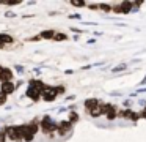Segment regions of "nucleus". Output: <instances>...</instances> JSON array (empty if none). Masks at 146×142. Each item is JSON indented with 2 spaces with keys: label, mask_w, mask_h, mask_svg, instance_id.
<instances>
[{
  "label": "nucleus",
  "mask_w": 146,
  "mask_h": 142,
  "mask_svg": "<svg viewBox=\"0 0 146 142\" xmlns=\"http://www.w3.org/2000/svg\"><path fill=\"white\" fill-rule=\"evenodd\" d=\"M5 133H7V136L14 142H21L24 139V134H22V131H21V126H8Z\"/></svg>",
  "instance_id": "1"
},
{
  "label": "nucleus",
  "mask_w": 146,
  "mask_h": 142,
  "mask_svg": "<svg viewBox=\"0 0 146 142\" xmlns=\"http://www.w3.org/2000/svg\"><path fill=\"white\" fill-rule=\"evenodd\" d=\"M41 129L44 133H52V131H55V129H58V125L50 118V117H44L42 122H41Z\"/></svg>",
  "instance_id": "2"
},
{
  "label": "nucleus",
  "mask_w": 146,
  "mask_h": 142,
  "mask_svg": "<svg viewBox=\"0 0 146 142\" xmlns=\"http://www.w3.org/2000/svg\"><path fill=\"white\" fill-rule=\"evenodd\" d=\"M58 92L57 88L54 87H46L44 90H42V98H44V101H47V103H50V101H54L55 98H57Z\"/></svg>",
  "instance_id": "3"
},
{
  "label": "nucleus",
  "mask_w": 146,
  "mask_h": 142,
  "mask_svg": "<svg viewBox=\"0 0 146 142\" xmlns=\"http://www.w3.org/2000/svg\"><path fill=\"white\" fill-rule=\"evenodd\" d=\"M132 6H133V3H130V2H121L119 5H116L113 8V11L115 13H130Z\"/></svg>",
  "instance_id": "4"
},
{
  "label": "nucleus",
  "mask_w": 146,
  "mask_h": 142,
  "mask_svg": "<svg viewBox=\"0 0 146 142\" xmlns=\"http://www.w3.org/2000/svg\"><path fill=\"white\" fill-rule=\"evenodd\" d=\"M11 77H13L11 69L2 68V71H0V81H2V84H3V82H11Z\"/></svg>",
  "instance_id": "5"
},
{
  "label": "nucleus",
  "mask_w": 146,
  "mask_h": 142,
  "mask_svg": "<svg viewBox=\"0 0 146 142\" xmlns=\"http://www.w3.org/2000/svg\"><path fill=\"white\" fill-rule=\"evenodd\" d=\"M41 95H42V92L38 90V88H35V87H29V90H27V96L32 98L33 101L39 100V96H41Z\"/></svg>",
  "instance_id": "6"
},
{
  "label": "nucleus",
  "mask_w": 146,
  "mask_h": 142,
  "mask_svg": "<svg viewBox=\"0 0 146 142\" xmlns=\"http://www.w3.org/2000/svg\"><path fill=\"white\" fill-rule=\"evenodd\" d=\"M71 125H72V123H71L69 120H64V122L58 123V129H57V131L60 133V134H66V133L71 129Z\"/></svg>",
  "instance_id": "7"
},
{
  "label": "nucleus",
  "mask_w": 146,
  "mask_h": 142,
  "mask_svg": "<svg viewBox=\"0 0 146 142\" xmlns=\"http://www.w3.org/2000/svg\"><path fill=\"white\" fill-rule=\"evenodd\" d=\"M14 90H16V85H14L13 82H3V84H2V92H3V93L10 95V93H13Z\"/></svg>",
  "instance_id": "8"
},
{
  "label": "nucleus",
  "mask_w": 146,
  "mask_h": 142,
  "mask_svg": "<svg viewBox=\"0 0 146 142\" xmlns=\"http://www.w3.org/2000/svg\"><path fill=\"white\" fill-rule=\"evenodd\" d=\"M99 106V103H98V100H86L85 101V107H86V110H91V109H94V107H98Z\"/></svg>",
  "instance_id": "9"
},
{
  "label": "nucleus",
  "mask_w": 146,
  "mask_h": 142,
  "mask_svg": "<svg viewBox=\"0 0 146 142\" xmlns=\"http://www.w3.org/2000/svg\"><path fill=\"white\" fill-rule=\"evenodd\" d=\"M90 115L91 117H99V115H104V110H102V104H99L98 107L90 110Z\"/></svg>",
  "instance_id": "10"
},
{
  "label": "nucleus",
  "mask_w": 146,
  "mask_h": 142,
  "mask_svg": "<svg viewBox=\"0 0 146 142\" xmlns=\"http://www.w3.org/2000/svg\"><path fill=\"white\" fill-rule=\"evenodd\" d=\"M118 115H119V114L116 112V109H115L113 106L108 107V112H107V118H108V120H113L115 117H118Z\"/></svg>",
  "instance_id": "11"
},
{
  "label": "nucleus",
  "mask_w": 146,
  "mask_h": 142,
  "mask_svg": "<svg viewBox=\"0 0 146 142\" xmlns=\"http://www.w3.org/2000/svg\"><path fill=\"white\" fill-rule=\"evenodd\" d=\"M55 35H57V33H55L54 30H46V32H42L39 36H41V38H46V40H49V38H55Z\"/></svg>",
  "instance_id": "12"
},
{
  "label": "nucleus",
  "mask_w": 146,
  "mask_h": 142,
  "mask_svg": "<svg viewBox=\"0 0 146 142\" xmlns=\"http://www.w3.org/2000/svg\"><path fill=\"white\" fill-rule=\"evenodd\" d=\"M0 41H2L3 44L13 43V36H10V35H5V33H0Z\"/></svg>",
  "instance_id": "13"
},
{
  "label": "nucleus",
  "mask_w": 146,
  "mask_h": 142,
  "mask_svg": "<svg viewBox=\"0 0 146 142\" xmlns=\"http://www.w3.org/2000/svg\"><path fill=\"white\" fill-rule=\"evenodd\" d=\"M54 40H55V41H64V40H68V35H64V33H57Z\"/></svg>",
  "instance_id": "14"
},
{
  "label": "nucleus",
  "mask_w": 146,
  "mask_h": 142,
  "mask_svg": "<svg viewBox=\"0 0 146 142\" xmlns=\"http://www.w3.org/2000/svg\"><path fill=\"white\" fill-rule=\"evenodd\" d=\"M7 93H3V92H0V104H5V101H7Z\"/></svg>",
  "instance_id": "15"
},
{
  "label": "nucleus",
  "mask_w": 146,
  "mask_h": 142,
  "mask_svg": "<svg viewBox=\"0 0 146 142\" xmlns=\"http://www.w3.org/2000/svg\"><path fill=\"white\" fill-rule=\"evenodd\" d=\"M123 69H126V65H119V66H115V68H113V73L123 71Z\"/></svg>",
  "instance_id": "16"
},
{
  "label": "nucleus",
  "mask_w": 146,
  "mask_h": 142,
  "mask_svg": "<svg viewBox=\"0 0 146 142\" xmlns=\"http://www.w3.org/2000/svg\"><path fill=\"white\" fill-rule=\"evenodd\" d=\"M99 6H101L102 9H105V11H111L110 5H107V3H101V5H99Z\"/></svg>",
  "instance_id": "17"
},
{
  "label": "nucleus",
  "mask_w": 146,
  "mask_h": 142,
  "mask_svg": "<svg viewBox=\"0 0 146 142\" xmlns=\"http://www.w3.org/2000/svg\"><path fill=\"white\" fill-rule=\"evenodd\" d=\"M7 137H8V136H7V133H0V142H7Z\"/></svg>",
  "instance_id": "18"
},
{
  "label": "nucleus",
  "mask_w": 146,
  "mask_h": 142,
  "mask_svg": "<svg viewBox=\"0 0 146 142\" xmlns=\"http://www.w3.org/2000/svg\"><path fill=\"white\" fill-rule=\"evenodd\" d=\"M71 5H74V6H83V5H85V2H71Z\"/></svg>",
  "instance_id": "19"
},
{
  "label": "nucleus",
  "mask_w": 146,
  "mask_h": 142,
  "mask_svg": "<svg viewBox=\"0 0 146 142\" xmlns=\"http://www.w3.org/2000/svg\"><path fill=\"white\" fill-rule=\"evenodd\" d=\"M76 120H77V114H71V120H69V122H76Z\"/></svg>",
  "instance_id": "20"
},
{
  "label": "nucleus",
  "mask_w": 146,
  "mask_h": 142,
  "mask_svg": "<svg viewBox=\"0 0 146 142\" xmlns=\"http://www.w3.org/2000/svg\"><path fill=\"white\" fill-rule=\"evenodd\" d=\"M140 117H143V118H146V107L141 110V114H140Z\"/></svg>",
  "instance_id": "21"
},
{
  "label": "nucleus",
  "mask_w": 146,
  "mask_h": 142,
  "mask_svg": "<svg viewBox=\"0 0 146 142\" xmlns=\"http://www.w3.org/2000/svg\"><path fill=\"white\" fill-rule=\"evenodd\" d=\"M16 69H17V73H22V71H24V68H22L21 65H16Z\"/></svg>",
  "instance_id": "22"
},
{
  "label": "nucleus",
  "mask_w": 146,
  "mask_h": 142,
  "mask_svg": "<svg viewBox=\"0 0 146 142\" xmlns=\"http://www.w3.org/2000/svg\"><path fill=\"white\" fill-rule=\"evenodd\" d=\"M57 92H58V93H61V92H64V88H63V87H61V85H60V87L57 88Z\"/></svg>",
  "instance_id": "23"
},
{
  "label": "nucleus",
  "mask_w": 146,
  "mask_h": 142,
  "mask_svg": "<svg viewBox=\"0 0 146 142\" xmlns=\"http://www.w3.org/2000/svg\"><path fill=\"white\" fill-rule=\"evenodd\" d=\"M143 84H146V77H145V79H143V81H141V85H143Z\"/></svg>",
  "instance_id": "24"
},
{
  "label": "nucleus",
  "mask_w": 146,
  "mask_h": 142,
  "mask_svg": "<svg viewBox=\"0 0 146 142\" xmlns=\"http://www.w3.org/2000/svg\"><path fill=\"white\" fill-rule=\"evenodd\" d=\"M3 46H5V44H3V43H2V41H0V47H3Z\"/></svg>",
  "instance_id": "25"
}]
</instances>
